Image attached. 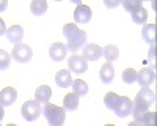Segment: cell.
Listing matches in <instances>:
<instances>
[{
	"label": "cell",
	"instance_id": "484cf974",
	"mask_svg": "<svg viewBox=\"0 0 157 126\" xmlns=\"http://www.w3.org/2000/svg\"><path fill=\"white\" fill-rule=\"evenodd\" d=\"M10 63H11V55L5 49H0V71L6 69L10 66Z\"/></svg>",
	"mask_w": 157,
	"mask_h": 126
},
{
	"label": "cell",
	"instance_id": "6da1fadb",
	"mask_svg": "<svg viewBox=\"0 0 157 126\" xmlns=\"http://www.w3.org/2000/svg\"><path fill=\"white\" fill-rule=\"evenodd\" d=\"M43 113L49 123V126H63L64 120H66V110L60 106L55 104H46L43 107Z\"/></svg>",
	"mask_w": 157,
	"mask_h": 126
},
{
	"label": "cell",
	"instance_id": "5bb4252c",
	"mask_svg": "<svg viewBox=\"0 0 157 126\" xmlns=\"http://www.w3.org/2000/svg\"><path fill=\"white\" fill-rule=\"evenodd\" d=\"M55 82L58 87L61 88H68L72 85V76H71V71L69 69H60L55 76Z\"/></svg>",
	"mask_w": 157,
	"mask_h": 126
},
{
	"label": "cell",
	"instance_id": "603a6c76",
	"mask_svg": "<svg viewBox=\"0 0 157 126\" xmlns=\"http://www.w3.org/2000/svg\"><path fill=\"white\" fill-rule=\"evenodd\" d=\"M123 6L126 8V11L130 13V14L135 13V11H138L140 8H143L141 0H126V2H123Z\"/></svg>",
	"mask_w": 157,
	"mask_h": 126
},
{
	"label": "cell",
	"instance_id": "5b68a950",
	"mask_svg": "<svg viewBox=\"0 0 157 126\" xmlns=\"http://www.w3.org/2000/svg\"><path fill=\"white\" fill-rule=\"evenodd\" d=\"M68 66H69V71L75 73V74H83L86 69H88V61L82 57V55H71L69 60H68Z\"/></svg>",
	"mask_w": 157,
	"mask_h": 126
},
{
	"label": "cell",
	"instance_id": "8fae6325",
	"mask_svg": "<svg viewBox=\"0 0 157 126\" xmlns=\"http://www.w3.org/2000/svg\"><path fill=\"white\" fill-rule=\"evenodd\" d=\"M6 38H8V41L11 43V44H21V41H22V38H24V29L21 27V25H11V27L6 30Z\"/></svg>",
	"mask_w": 157,
	"mask_h": 126
},
{
	"label": "cell",
	"instance_id": "7c38bea8",
	"mask_svg": "<svg viewBox=\"0 0 157 126\" xmlns=\"http://www.w3.org/2000/svg\"><path fill=\"white\" fill-rule=\"evenodd\" d=\"M16 98H17L16 88L6 87V88H3V90L0 92V104L2 106H11V104H14Z\"/></svg>",
	"mask_w": 157,
	"mask_h": 126
},
{
	"label": "cell",
	"instance_id": "cb8c5ba5",
	"mask_svg": "<svg viewBox=\"0 0 157 126\" xmlns=\"http://www.w3.org/2000/svg\"><path fill=\"white\" fill-rule=\"evenodd\" d=\"M132 21L135 24H146V21H148V11L145 8H140L138 11L132 13Z\"/></svg>",
	"mask_w": 157,
	"mask_h": 126
},
{
	"label": "cell",
	"instance_id": "8d00e7d4",
	"mask_svg": "<svg viewBox=\"0 0 157 126\" xmlns=\"http://www.w3.org/2000/svg\"><path fill=\"white\" fill-rule=\"evenodd\" d=\"M0 126H2V124H0Z\"/></svg>",
	"mask_w": 157,
	"mask_h": 126
},
{
	"label": "cell",
	"instance_id": "8992f818",
	"mask_svg": "<svg viewBox=\"0 0 157 126\" xmlns=\"http://www.w3.org/2000/svg\"><path fill=\"white\" fill-rule=\"evenodd\" d=\"M113 112L120 118H124V117L130 115V112H132V101H130L127 96H120V99H118V103H116Z\"/></svg>",
	"mask_w": 157,
	"mask_h": 126
},
{
	"label": "cell",
	"instance_id": "1f68e13d",
	"mask_svg": "<svg viewBox=\"0 0 157 126\" xmlns=\"http://www.w3.org/2000/svg\"><path fill=\"white\" fill-rule=\"evenodd\" d=\"M127 126H143V123H141V121H137V120H134V121H130Z\"/></svg>",
	"mask_w": 157,
	"mask_h": 126
},
{
	"label": "cell",
	"instance_id": "d6a6232c",
	"mask_svg": "<svg viewBox=\"0 0 157 126\" xmlns=\"http://www.w3.org/2000/svg\"><path fill=\"white\" fill-rule=\"evenodd\" d=\"M3 117H5V110H3V106L0 104V121L3 120Z\"/></svg>",
	"mask_w": 157,
	"mask_h": 126
},
{
	"label": "cell",
	"instance_id": "277c9868",
	"mask_svg": "<svg viewBox=\"0 0 157 126\" xmlns=\"http://www.w3.org/2000/svg\"><path fill=\"white\" fill-rule=\"evenodd\" d=\"M85 44H86V32L78 29V30L69 38V40H68L66 47H68V50H71V52L75 54V50L82 49Z\"/></svg>",
	"mask_w": 157,
	"mask_h": 126
},
{
	"label": "cell",
	"instance_id": "ac0fdd59",
	"mask_svg": "<svg viewBox=\"0 0 157 126\" xmlns=\"http://www.w3.org/2000/svg\"><path fill=\"white\" fill-rule=\"evenodd\" d=\"M30 10L35 16H43L47 11V2L46 0H33L30 3Z\"/></svg>",
	"mask_w": 157,
	"mask_h": 126
},
{
	"label": "cell",
	"instance_id": "e575fe53",
	"mask_svg": "<svg viewBox=\"0 0 157 126\" xmlns=\"http://www.w3.org/2000/svg\"><path fill=\"white\" fill-rule=\"evenodd\" d=\"M6 126H17V124H14V123H10V124H6Z\"/></svg>",
	"mask_w": 157,
	"mask_h": 126
},
{
	"label": "cell",
	"instance_id": "4316f807",
	"mask_svg": "<svg viewBox=\"0 0 157 126\" xmlns=\"http://www.w3.org/2000/svg\"><path fill=\"white\" fill-rule=\"evenodd\" d=\"M143 126H155V112H146L140 120Z\"/></svg>",
	"mask_w": 157,
	"mask_h": 126
},
{
	"label": "cell",
	"instance_id": "ba28073f",
	"mask_svg": "<svg viewBox=\"0 0 157 126\" xmlns=\"http://www.w3.org/2000/svg\"><path fill=\"white\" fill-rule=\"evenodd\" d=\"M101 55H102V49H101V46H98V44H85L83 46V50H82V57L86 60V61H96V60H99L101 58Z\"/></svg>",
	"mask_w": 157,
	"mask_h": 126
},
{
	"label": "cell",
	"instance_id": "e0dca14e",
	"mask_svg": "<svg viewBox=\"0 0 157 126\" xmlns=\"http://www.w3.org/2000/svg\"><path fill=\"white\" fill-rule=\"evenodd\" d=\"M102 55L105 57V60L107 61H115L118 57H120V49H118L116 46H113V44H107L105 47L102 49Z\"/></svg>",
	"mask_w": 157,
	"mask_h": 126
},
{
	"label": "cell",
	"instance_id": "83f0119b",
	"mask_svg": "<svg viewBox=\"0 0 157 126\" xmlns=\"http://www.w3.org/2000/svg\"><path fill=\"white\" fill-rule=\"evenodd\" d=\"M77 30H78L77 25H75L74 22H69V24H66V25L63 27V35H64V38H68V40H69V38H71Z\"/></svg>",
	"mask_w": 157,
	"mask_h": 126
},
{
	"label": "cell",
	"instance_id": "d4e9b609",
	"mask_svg": "<svg viewBox=\"0 0 157 126\" xmlns=\"http://www.w3.org/2000/svg\"><path fill=\"white\" fill-rule=\"evenodd\" d=\"M123 81H124V84H134L135 81H137V71L134 69V68H126L124 71H123Z\"/></svg>",
	"mask_w": 157,
	"mask_h": 126
},
{
	"label": "cell",
	"instance_id": "d590c367",
	"mask_svg": "<svg viewBox=\"0 0 157 126\" xmlns=\"http://www.w3.org/2000/svg\"><path fill=\"white\" fill-rule=\"evenodd\" d=\"M105 126H115V124H105Z\"/></svg>",
	"mask_w": 157,
	"mask_h": 126
},
{
	"label": "cell",
	"instance_id": "44dd1931",
	"mask_svg": "<svg viewBox=\"0 0 157 126\" xmlns=\"http://www.w3.org/2000/svg\"><path fill=\"white\" fill-rule=\"evenodd\" d=\"M137 98H140L141 101H145V103H148V104L155 103V93L151 92L149 88H141V90L137 93Z\"/></svg>",
	"mask_w": 157,
	"mask_h": 126
},
{
	"label": "cell",
	"instance_id": "9a60e30c",
	"mask_svg": "<svg viewBox=\"0 0 157 126\" xmlns=\"http://www.w3.org/2000/svg\"><path fill=\"white\" fill-rule=\"evenodd\" d=\"M50 96H52V88L49 85L38 87L36 92H35V101H38V103H41V104H47Z\"/></svg>",
	"mask_w": 157,
	"mask_h": 126
},
{
	"label": "cell",
	"instance_id": "ffe728a7",
	"mask_svg": "<svg viewBox=\"0 0 157 126\" xmlns=\"http://www.w3.org/2000/svg\"><path fill=\"white\" fill-rule=\"evenodd\" d=\"M64 110H75L78 107V96L75 93H68L63 99Z\"/></svg>",
	"mask_w": 157,
	"mask_h": 126
},
{
	"label": "cell",
	"instance_id": "d6986e66",
	"mask_svg": "<svg viewBox=\"0 0 157 126\" xmlns=\"http://www.w3.org/2000/svg\"><path fill=\"white\" fill-rule=\"evenodd\" d=\"M72 93H75L77 96H85L88 93V84L82 79L72 81Z\"/></svg>",
	"mask_w": 157,
	"mask_h": 126
},
{
	"label": "cell",
	"instance_id": "2e32d148",
	"mask_svg": "<svg viewBox=\"0 0 157 126\" xmlns=\"http://www.w3.org/2000/svg\"><path fill=\"white\" fill-rule=\"evenodd\" d=\"M141 36L143 40L149 44H154L155 40V24H145V27L141 30Z\"/></svg>",
	"mask_w": 157,
	"mask_h": 126
},
{
	"label": "cell",
	"instance_id": "4fadbf2b",
	"mask_svg": "<svg viewBox=\"0 0 157 126\" xmlns=\"http://www.w3.org/2000/svg\"><path fill=\"white\" fill-rule=\"evenodd\" d=\"M99 77H101L102 84H110L113 81V77H115V68H113V65L110 61H107V63H104V65H102V68L99 71Z\"/></svg>",
	"mask_w": 157,
	"mask_h": 126
},
{
	"label": "cell",
	"instance_id": "7402d4cb",
	"mask_svg": "<svg viewBox=\"0 0 157 126\" xmlns=\"http://www.w3.org/2000/svg\"><path fill=\"white\" fill-rule=\"evenodd\" d=\"M118 99H120V95H116V93L110 92V93H107L105 96H104V104H105L107 109L113 110L115 106H116V103H118Z\"/></svg>",
	"mask_w": 157,
	"mask_h": 126
},
{
	"label": "cell",
	"instance_id": "52a82bcc",
	"mask_svg": "<svg viewBox=\"0 0 157 126\" xmlns=\"http://www.w3.org/2000/svg\"><path fill=\"white\" fill-rule=\"evenodd\" d=\"M137 81L141 88H148L151 84L155 82V71L152 68H143L137 73Z\"/></svg>",
	"mask_w": 157,
	"mask_h": 126
},
{
	"label": "cell",
	"instance_id": "30bf717a",
	"mask_svg": "<svg viewBox=\"0 0 157 126\" xmlns=\"http://www.w3.org/2000/svg\"><path fill=\"white\" fill-rule=\"evenodd\" d=\"M91 16H93V13H91V8L88 6V5H78L77 8H75V11H74V19H75V22L77 24H86L90 19H91Z\"/></svg>",
	"mask_w": 157,
	"mask_h": 126
},
{
	"label": "cell",
	"instance_id": "836d02e7",
	"mask_svg": "<svg viewBox=\"0 0 157 126\" xmlns=\"http://www.w3.org/2000/svg\"><path fill=\"white\" fill-rule=\"evenodd\" d=\"M105 5H107V6H118V5H120V2H113V3H110V2H105Z\"/></svg>",
	"mask_w": 157,
	"mask_h": 126
},
{
	"label": "cell",
	"instance_id": "f1b7e54d",
	"mask_svg": "<svg viewBox=\"0 0 157 126\" xmlns=\"http://www.w3.org/2000/svg\"><path fill=\"white\" fill-rule=\"evenodd\" d=\"M6 33V27H5V21L0 18V36Z\"/></svg>",
	"mask_w": 157,
	"mask_h": 126
},
{
	"label": "cell",
	"instance_id": "f546056e",
	"mask_svg": "<svg viewBox=\"0 0 157 126\" xmlns=\"http://www.w3.org/2000/svg\"><path fill=\"white\" fill-rule=\"evenodd\" d=\"M154 50H155V44H151L149 54H148V58H149V60H154Z\"/></svg>",
	"mask_w": 157,
	"mask_h": 126
},
{
	"label": "cell",
	"instance_id": "9c48e42d",
	"mask_svg": "<svg viewBox=\"0 0 157 126\" xmlns=\"http://www.w3.org/2000/svg\"><path fill=\"white\" fill-rule=\"evenodd\" d=\"M68 52L69 50H68L66 44H63V43H54L49 47V55L54 61H61L64 57H66Z\"/></svg>",
	"mask_w": 157,
	"mask_h": 126
},
{
	"label": "cell",
	"instance_id": "7a4b0ae2",
	"mask_svg": "<svg viewBox=\"0 0 157 126\" xmlns=\"http://www.w3.org/2000/svg\"><path fill=\"white\" fill-rule=\"evenodd\" d=\"M21 113L22 117L27 120V121H35L38 120V117L43 113V107H41V103H38L35 99H30V101H25L21 107Z\"/></svg>",
	"mask_w": 157,
	"mask_h": 126
},
{
	"label": "cell",
	"instance_id": "4dcf8cb0",
	"mask_svg": "<svg viewBox=\"0 0 157 126\" xmlns=\"http://www.w3.org/2000/svg\"><path fill=\"white\" fill-rule=\"evenodd\" d=\"M6 6H8V2L6 0H2V2H0V11H5Z\"/></svg>",
	"mask_w": 157,
	"mask_h": 126
},
{
	"label": "cell",
	"instance_id": "3957f363",
	"mask_svg": "<svg viewBox=\"0 0 157 126\" xmlns=\"http://www.w3.org/2000/svg\"><path fill=\"white\" fill-rule=\"evenodd\" d=\"M32 57H33V50L29 44L21 43V44H16L14 49H13V60H16L19 63H27L32 60Z\"/></svg>",
	"mask_w": 157,
	"mask_h": 126
}]
</instances>
